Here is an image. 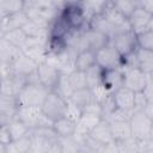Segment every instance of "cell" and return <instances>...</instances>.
<instances>
[{
  "label": "cell",
  "mask_w": 153,
  "mask_h": 153,
  "mask_svg": "<svg viewBox=\"0 0 153 153\" xmlns=\"http://www.w3.org/2000/svg\"><path fill=\"white\" fill-rule=\"evenodd\" d=\"M68 109V99L57 93L56 91H50L44 102L41 105L42 112L54 123L55 121L66 116Z\"/></svg>",
  "instance_id": "6da1fadb"
},
{
  "label": "cell",
  "mask_w": 153,
  "mask_h": 153,
  "mask_svg": "<svg viewBox=\"0 0 153 153\" xmlns=\"http://www.w3.org/2000/svg\"><path fill=\"white\" fill-rule=\"evenodd\" d=\"M49 92L50 90L41 82H27L18 93L17 99L23 106H41Z\"/></svg>",
  "instance_id": "7a4b0ae2"
},
{
  "label": "cell",
  "mask_w": 153,
  "mask_h": 153,
  "mask_svg": "<svg viewBox=\"0 0 153 153\" xmlns=\"http://www.w3.org/2000/svg\"><path fill=\"white\" fill-rule=\"evenodd\" d=\"M131 135L139 141H146L151 139V130L153 120L143 111H134L129 118Z\"/></svg>",
  "instance_id": "3957f363"
},
{
  "label": "cell",
  "mask_w": 153,
  "mask_h": 153,
  "mask_svg": "<svg viewBox=\"0 0 153 153\" xmlns=\"http://www.w3.org/2000/svg\"><path fill=\"white\" fill-rule=\"evenodd\" d=\"M96 65L102 69L123 68L124 59L110 41V43L96 51Z\"/></svg>",
  "instance_id": "277c9868"
},
{
  "label": "cell",
  "mask_w": 153,
  "mask_h": 153,
  "mask_svg": "<svg viewBox=\"0 0 153 153\" xmlns=\"http://www.w3.org/2000/svg\"><path fill=\"white\" fill-rule=\"evenodd\" d=\"M60 14L71 30H82L88 26V18L81 5H66Z\"/></svg>",
  "instance_id": "5b68a950"
},
{
  "label": "cell",
  "mask_w": 153,
  "mask_h": 153,
  "mask_svg": "<svg viewBox=\"0 0 153 153\" xmlns=\"http://www.w3.org/2000/svg\"><path fill=\"white\" fill-rule=\"evenodd\" d=\"M111 43L123 57L135 53L139 48L137 35L133 30H126L115 33L111 38Z\"/></svg>",
  "instance_id": "8992f818"
},
{
  "label": "cell",
  "mask_w": 153,
  "mask_h": 153,
  "mask_svg": "<svg viewBox=\"0 0 153 153\" xmlns=\"http://www.w3.org/2000/svg\"><path fill=\"white\" fill-rule=\"evenodd\" d=\"M123 86L134 92H142L148 84V74L139 67H123Z\"/></svg>",
  "instance_id": "52a82bcc"
},
{
  "label": "cell",
  "mask_w": 153,
  "mask_h": 153,
  "mask_svg": "<svg viewBox=\"0 0 153 153\" xmlns=\"http://www.w3.org/2000/svg\"><path fill=\"white\" fill-rule=\"evenodd\" d=\"M37 74L39 78V81L42 85H44L48 90L54 91L61 79V71L56 67H54L53 65H50L47 61H43L38 65L37 68Z\"/></svg>",
  "instance_id": "ba28073f"
},
{
  "label": "cell",
  "mask_w": 153,
  "mask_h": 153,
  "mask_svg": "<svg viewBox=\"0 0 153 153\" xmlns=\"http://www.w3.org/2000/svg\"><path fill=\"white\" fill-rule=\"evenodd\" d=\"M23 53L35 60L36 62L41 63L45 61L48 49V39H37V38H27L26 43L22 48Z\"/></svg>",
  "instance_id": "9c48e42d"
},
{
  "label": "cell",
  "mask_w": 153,
  "mask_h": 153,
  "mask_svg": "<svg viewBox=\"0 0 153 153\" xmlns=\"http://www.w3.org/2000/svg\"><path fill=\"white\" fill-rule=\"evenodd\" d=\"M19 103L17 96L0 93V124H7L17 117Z\"/></svg>",
  "instance_id": "30bf717a"
},
{
  "label": "cell",
  "mask_w": 153,
  "mask_h": 153,
  "mask_svg": "<svg viewBox=\"0 0 153 153\" xmlns=\"http://www.w3.org/2000/svg\"><path fill=\"white\" fill-rule=\"evenodd\" d=\"M27 84V76L20 75V74H11L6 78H1V94H11V96H18V93L24 88V86Z\"/></svg>",
  "instance_id": "8fae6325"
},
{
  "label": "cell",
  "mask_w": 153,
  "mask_h": 153,
  "mask_svg": "<svg viewBox=\"0 0 153 153\" xmlns=\"http://www.w3.org/2000/svg\"><path fill=\"white\" fill-rule=\"evenodd\" d=\"M124 71L123 68H111L103 69L102 74V85L110 92L114 93L116 90L123 86Z\"/></svg>",
  "instance_id": "7c38bea8"
},
{
  "label": "cell",
  "mask_w": 153,
  "mask_h": 153,
  "mask_svg": "<svg viewBox=\"0 0 153 153\" xmlns=\"http://www.w3.org/2000/svg\"><path fill=\"white\" fill-rule=\"evenodd\" d=\"M92 139H94L96 141H98L100 145L103 146H106L109 143H112L115 142L114 140V136H112V133H111V127H110V123L109 121L102 118L94 127L93 129L90 131L88 134Z\"/></svg>",
  "instance_id": "4fadbf2b"
},
{
  "label": "cell",
  "mask_w": 153,
  "mask_h": 153,
  "mask_svg": "<svg viewBox=\"0 0 153 153\" xmlns=\"http://www.w3.org/2000/svg\"><path fill=\"white\" fill-rule=\"evenodd\" d=\"M152 18H153V14L152 13L145 11L141 7H137L131 13V16L128 18V22H129L130 29L134 32L139 33V32L148 29V25H149V22H151Z\"/></svg>",
  "instance_id": "5bb4252c"
},
{
  "label": "cell",
  "mask_w": 153,
  "mask_h": 153,
  "mask_svg": "<svg viewBox=\"0 0 153 153\" xmlns=\"http://www.w3.org/2000/svg\"><path fill=\"white\" fill-rule=\"evenodd\" d=\"M112 96H114L117 109L126 110V111H135L134 110V98H135L134 91L122 86L118 90H116L112 93Z\"/></svg>",
  "instance_id": "9a60e30c"
},
{
  "label": "cell",
  "mask_w": 153,
  "mask_h": 153,
  "mask_svg": "<svg viewBox=\"0 0 153 153\" xmlns=\"http://www.w3.org/2000/svg\"><path fill=\"white\" fill-rule=\"evenodd\" d=\"M29 20V17L26 14V11H22L7 17H1V35H4L7 31L11 30H16V29H22L26 22Z\"/></svg>",
  "instance_id": "2e32d148"
},
{
  "label": "cell",
  "mask_w": 153,
  "mask_h": 153,
  "mask_svg": "<svg viewBox=\"0 0 153 153\" xmlns=\"http://www.w3.org/2000/svg\"><path fill=\"white\" fill-rule=\"evenodd\" d=\"M38 62H36L35 60H32L31 57H29L27 55H25L24 53L12 63V71L16 74H20L24 76H29L30 74L37 72L38 68Z\"/></svg>",
  "instance_id": "e0dca14e"
},
{
  "label": "cell",
  "mask_w": 153,
  "mask_h": 153,
  "mask_svg": "<svg viewBox=\"0 0 153 153\" xmlns=\"http://www.w3.org/2000/svg\"><path fill=\"white\" fill-rule=\"evenodd\" d=\"M85 33V39H86V44H87V49H91L93 51L99 50L100 48H103L104 45H106L108 43H110V37H108L106 35L96 31L93 29H90L88 26L84 30Z\"/></svg>",
  "instance_id": "ac0fdd59"
},
{
  "label": "cell",
  "mask_w": 153,
  "mask_h": 153,
  "mask_svg": "<svg viewBox=\"0 0 153 153\" xmlns=\"http://www.w3.org/2000/svg\"><path fill=\"white\" fill-rule=\"evenodd\" d=\"M109 123L111 127V133H112L115 142L121 143L133 137L129 120H117V121H111Z\"/></svg>",
  "instance_id": "d6986e66"
},
{
  "label": "cell",
  "mask_w": 153,
  "mask_h": 153,
  "mask_svg": "<svg viewBox=\"0 0 153 153\" xmlns=\"http://www.w3.org/2000/svg\"><path fill=\"white\" fill-rule=\"evenodd\" d=\"M88 27L93 29L96 31H99L104 35H106L108 37H110V39L114 37V35L116 33V29L115 26L102 14H94L88 19Z\"/></svg>",
  "instance_id": "ffe728a7"
},
{
  "label": "cell",
  "mask_w": 153,
  "mask_h": 153,
  "mask_svg": "<svg viewBox=\"0 0 153 153\" xmlns=\"http://www.w3.org/2000/svg\"><path fill=\"white\" fill-rule=\"evenodd\" d=\"M23 54L22 48L16 47L14 44L7 42L5 38L0 37V60L1 62L13 63Z\"/></svg>",
  "instance_id": "44dd1931"
},
{
  "label": "cell",
  "mask_w": 153,
  "mask_h": 153,
  "mask_svg": "<svg viewBox=\"0 0 153 153\" xmlns=\"http://www.w3.org/2000/svg\"><path fill=\"white\" fill-rule=\"evenodd\" d=\"M94 65H96V51H93L91 49H85V50L78 53V55L75 56L74 68L76 71L86 72Z\"/></svg>",
  "instance_id": "7402d4cb"
},
{
  "label": "cell",
  "mask_w": 153,
  "mask_h": 153,
  "mask_svg": "<svg viewBox=\"0 0 153 153\" xmlns=\"http://www.w3.org/2000/svg\"><path fill=\"white\" fill-rule=\"evenodd\" d=\"M68 100L82 110L86 105L94 102V98H93V93H92L91 88L85 87V88H80V90H74L72 92V94L69 96Z\"/></svg>",
  "instance_id": "603a6c76"
},
{
  "label": "cell",
  "mask_w": 153,
  "mask_h": 153,
  "mask_svg": "<svg viewBox=\"0 0 153 153\" xmlns=\"http://www.w3.org/2000/svg\"><path fill=\"white\" fill-rule=\"evenodd\" d=\"M53 128L60 137L72 136L76 130V122H74L73 120L65 116V117L55 121L53 123Z\"/></svg>",
  "instance_id": "cb8c5ba5"
},
{
  "label": "cell",
  "mask_w": 153,
  "mask_h": 153,
  "mask_svg": "<svg viewBox=\"0 0 153 153\" xmlns=\"http://www.w3.org/2000/svg\"><path fill=\"white\" fill-rule=\"evenodd\" d=\"M61 12V11H60ZM73 31L65 22V19L59 13L49 25V37H67L69 32Z\"/></svg>",
  "instance_id": "d4e9b609"
},
{
  "label": "cell",
  "mask_w": 153,
  "mask_h": 153,
  "mask_svg": "<svg viewBox=\"0 0 153 153\" xmlns=\"http://www.w3.org/2000/svg\"><path fill=\"white\" fill-rule=\"evenodd\" d=\"M135 56H136L137 67L142 69L145 73L149 74L153 71V51L137 48V50L135 51Z\"/></svg>",
  "instance_id": "484cf974"
},
{
  "label": "cell",
  "mask_w": 153,
  "mask_h": 153,
  "mask_svg": "<svg viewBox=\"0 0 153 153\" xmlns=\"http://www.w3.org/2000/svg\"><path fill=\"white\" fill-rule=\"evenodd\" d=\"M24 32L27 35L29 38H37V39H49V29L39 26L38 24L27 20L26 24L22 27Z\"/></svg>",
  "instance_id": "4316f807"
},
{
  "label": "cell",
  "mask_w": 153,
  "mask_h": 153,
  "mask_svg": "<svg viewBox=\"0 0 153 153\" xmlns=\"http://www.w3.org/2000/svg\"><path fill=\"white\" fill-rule=\"evenodd\" d=\"M26 8L24 0H0V11L1 17H7L18 12H22Z\"/></svg>",
  "instance_id": "83f0119b"
},
{
  "label": "cell",
  "mask_w": 153,
  "mask_h": 153,
  "mask_svg": "<svg viewBox=\"0 0 153 153\" xmlns=\"http://www.w3.org/2000/svg\"><path fill=\"white\" fill-rule=\"evenodd\" d=\"M7 127L10 129V133L12 135L13 141L14 140H18V139H20V137H23L25 135H27L29 131H30V128L22 120H19L18 117H16L12 121H10L7 123Z\"/></svg>",
  "instance_id": "f1b7e54d"
},
{
  "label": "cell",
  "mask_w": 153,
  "mask_h": 153,
  "mask_svg": "<svg viewBox=\"0 0 153 153\" xmlns=\"http://www.w3.org/2000/svg\"><path fill=\"white\" fill-rule=\"evenodd\" d=\"M112 5L122 16L128 19L139 7V0H112Z\"/></svg>",
  "instance_id": "f546056e"
},
{
  "label": "cell",
  "mask_w": 153,
  "mask_h": 153,
  "mask_svg": "<svg viewBox=\"0 0 153 153\" xmlns=\"http://www.w3.org/2000/svg\"><path fill=\"white\" fill-rule=\"evenodd\" d=\"M0 37L5 38L7 42H10V43H12V44H14L16 47H19V48H23V45L26 43V41L29 38L23 29H16V30L7 31L4 35H1Z\"/></svg>",
  "instance_id": "4dcf8cb0"
},
{
  "label": "cell",
  "mask_w": 153,
  "mask_h": 153,
  "mask_svg": "<svg viewBox=\"0 0 153 153\" xmlns=\"http://www.w3.org/2000/svg\"><path fill=\"white\" fill-rule=\"evenodd\" d=\"M68 80L71 82V86H72L73 91L74 90H80V88L88 87L87 78H86V72L74 69L72 73L68 74Z\"/></svg>",
  "instance_id": "1f68e13d"
},
{
  "label": "cell",
  "mask_w": 153,
  "mask_h": 153,
  "mask_svg": "<svg viewBox=\"0 0 153 153\" xmlns=\"http://www.w3.org/2000/svg\"><path fill=\"white\" fill-rule=\"evenodd\" d=\"M102 74H103V69L98 65H94L93 67L86 71V78L90 88H94L102 85Z\"/></svg>",
  "instance_id": "d6a6232c"
},
{
  "label": "cell",
  "mask_w": 153,
  "mask_h": 153,
  "mask_svg": "<svg viewBox=\"0 0 153 153\" xmlns=\"http://www.w3.org/2000/svg\"><path fill=\"white\" fill-rule=\"evenodd\" d=\"M137 35V44L139 48L152 50L153 51V30L152 29H146Z\"/></svg>",
  "instance_id": "836d02e7"
},
{
  "label": "cell",
  "mask_w": 153,
  "mask_h": 153,
  "mask_svg": "<svg viewBox=\"0 0 153 153\" xmlns=\"http://www.w3.org/2000/svg\"><path fill=\"white\" fill-rule=\"evenodd\" d=\"M54 91H56L57 93H60L61 96H63L67 99L69 98V96L73 92V88H72L71 82L68 80V74H62L61 75V79H60V81H59V84H57V86Z\"/></svg>",
  "instance_id": "e575fe53"
},
{
  "label": "cell",
  "mask_w": 153,
  "mask_h": 153,
  "mask_svg": "<svg viewBox=\"0 0 153 153\" xmlns=\"http://www.w3.org/2000/svg\"><path fill=\"white\" fill-rule=\"evenodd\" d=\"M100 106H102V117L104 120H108L109 116L117 109L112 93H110L103 102H100Z\"/></svg>",
  "instance_id": "d590c367"
},
{
  "label": "cell",
  "mask_w": 153,
  "mask_h": 153,
  "mask_svg": "<svg viewBox=\"0 0 153 153\" xmlns=\"http://www.w3.org/2000/svg\"><path fill=\"white\" fill-rule=\"evenodd\" d=\"M148 104V99L145 96L143 92H135V98H134V110L140 111L145 110V108Z\"/></svg>",
  "instance_id": "8d00e7d4"
},
{
  "label": "cell",
  "mask_w": 153,
  "mask_h": 153,
  "mask_svg": "<svg viewBox=\"0 0 153 153\" xmlns=\"http://www.w3.org/2000/svg\"><path fill=\"white\" fill-rule=\"evenodd\" d=\"M81 114H82V110H81L80 108H78L76 105L72 104V103L68 100V109H67V114H66V116H67L68 118H71V120H73L74 122L78 123V121H79L80 117H81Z\"/></svg>",
  "instance_id": "74e56055"
},
{
  "label": "cell",
  "mask_w": 153,
  "mask_h": 153,
  "mask_svg": "<svg viewBox=\"0 0 153 153\" xmlns=\"http://www.w3.org/2000/svg\"><path fill=\"white\" fill-rule=\"evenodd\" d=\"M13 141L7 124H0V145H8Z\"/></svg>",
  "instance_id": "f35d334b"
},
{
  "label": "cell",
  "mask_w": 153,
  "mask_h": 153,
  "mask_svg": "<svg viewBox=\"0 0 153 153\" xmlns=\"http://www.w3.org/2000/svg\"><path fill=\"white\" fill-rule=\"evenodd\" d=\"M42 10H49V8H57L54 4V0H33V5ZM30 7V6H29Z\"/></svg>",
  "instance_id": "ab89813d"
},
{
  "label": "cell",
  "mask_w": 153,
  "mask_h": 153,
  "mask_svg": "<svg viewBox=\"0 0 153 153\" xmlns=\"http://www.w3.org/2000/svg\"><path fill=\"white\" fill-rule=\"evenodd\" d=\"M139 7L153 14V0H139Z\"/></svg>",
  "instance_id": "60d3db41"
},
{
  "label": "cell",
  "mask_w": 153,
  "mask_h": 153,
  "mask_svg": "<svg viewBox=\"0 0 153 153\" xmlns=\"http://www.w3.org/2000/svg\"><path fill=\"white\" fill-rule=\"evenodd\" d=\"M142 92H143L145 96L147 97L148 102H153V82H151V81L148 80V84H147V86L145 87V90H143Z\"/></svg>",
  "instance_id": "b9f144b4"
},
{
  "label": "cell",
  "mask_w": 153,
  "mask_h": 153,
  "mask_svg": "<svg viewBox=\"0 0 153 153\" xmlns=\"http://www.w3.org/2000/svg\"><path fill=\"white\" fill-rule=\"evenodd\" d=\"M152 120H153V102H148V104H147V106L145 108V110H143Z\"/></svg>",
  "instance_id": "7bdbcfd3"
},
{
  "label": "cell",
  "mask_w": 153,
  "mask_h": 153,
  "mask_svg": "<svg viewBox=\"0 0 153 153\" xmlns=\"http://www.w3.org/2000/svg\"><path fill=\"white\" fill-rule=\"evenodd\" d=\"M65 1V6L66 5H81V2L84 0H63Z\"/></svg>",
  "instance_id": "ee69618b"
},
{
  "label": "cell",
  "mask_w": 153,
  "mask_h": 153,
  "mask_svg": "<svg viewBox=\"0 0 153 153\" xmlns=\"http://www.w3.org/2000/svg\"><path fill=\"white\" fill-rule=\"evenodd\" d=\"M148 80H149L151 82H153V71H152V72L148 74Z\"/></svg>",
  "instance_id": "f6af8a7d"
},
{
  "label": "cell",
  "mask_w": 153,
  "mask_h": 153,
  "mask_svg": "<svg viewBox=\"0 0 153 153\" xmlns=\"http://www.w3.org/2000/svg\"><path fill=\"white\" fill-rule=\"evenodd\" d=\"M148 29H152L153 30V18L151 19V22H149V25H148Z\"/></svg>",
  "instance_id": "bcb514c9"
},
{
  "label": "cell",
  "mask_w": 153,
  "mask_h": 153,
  "mask_svg": "<svg viewBox=\"0 0 153 153\" xmlns=\"http://www.w3.org/2000/svg\"><path fill=\"white\" fill-rule=\"evenodd\" d=\"M151 140H153V124H152V130H151Z\"/></svg>",
  "instance_id": "7dc6e473"
}]
</instances>
